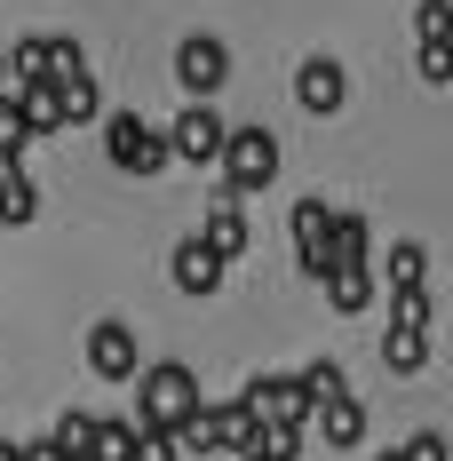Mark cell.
I'll return each mask as SVG.
<instances>
[{
    "mask_svg": "<svg viewBox=\"0 0 453 461\" xmlns=\"http://www.w3.org/2000/svg\"><path fill=\"white\" fill-rule=\"evenodd\" d=\"M48 88H56V112H64V128H80V120H95V112H104V95H95L88 72H72V80H48Z\"/></svg>",
    "mask_w": 453,
    "mask_h": 461,
    "instance_id": "16",
    "label": "cell"
},
{
    "mask_svg": "<svg viewBox=\"0 0 453 461\" xmlns=\"http://www.w3.org/2000/svg\"><path fill=\"white\" fill-rule=\"evenodd\" d=\"M168 271H176V286H183V294H215V286H223V263H215V255H207L199 239H183Z\"/></svg>",
    "mask_w": 453,
    "mask_h": 461,
    "instance_id": "13",
    "label": "cell"
},
{
    "mask_svg": "<svg viewBox=\"0 0 453 461\" xmlns=\"http://www.w3.org/2000/svg\"><path fill=\"white\" fill-rule=\"evenodd\" d=\"M32 215H41V191H32V176H24L16 159H0V223L24 230Z\"/></svg>",
    "mask_w": 453,
    "mask_h": 461,
    "instance_id": "12",
    "label": "cell"
},
{
    "mask_svg": "<svg viewBox=\"0 0 453 461\" xmlns=\"http://www.w3.org/2000/svg\"><path fill=\"white\" fill-rule=\"evenodd\" d=\"M0 461H24V446H16V438H0Z\"/></svg>",
    "mask_w": 453,
    "mask_h": 461,
    "instance_id": "29",
    "label": "cell"
},
{
    "mask_svg": "<svg viewBox=\"0 0 453 461\" xmlns=\"http://www.w3.org/2000/svg\"><path fill=\"white\" fill-rule=\"evenodd\" d=\"M421 80H453V41H421Z\"/></svg>",
    "mask_w": 453,
    "mask_h": 461,
    "instance_id": "26",
    "label": "cell"
},
{
    "mask_svg": "<svg viewBox=\"0 0 453 461\" xmlns=\"http://www.w3.org/2000/svg\"><path fill=\"white\" fill-rule=\"evenodd\" d=\"M88 374L95 382H136V326L128 319L88 326Z\"/></svg>",
    "mask_w": 453,
    "mask_h": 461,
    "instance_id": "7",
    "label": "cell"
},
{
    "mask_svg": "<svg viewBox=\"0 0 453 461\" xmlns=\"http://www.w3.org/2000/svg\"><path fill=\"white\" fill-rule=\"evenodd\" d=\"M318 286H326V303H334L342 319H358L366 303H374V271H326Z\"/></svg>",
    "mask_w": 453,
    "mask_h": 461,
    "instance_id": "18",
    "label": "cell"
},
{
    "mask_svg": "<svg viewBox=\"0 0 453 461\" xmlns=\"http://www.w3.org/2000/svg\"><path fill=\"white\" fill-rule=\"evenodd\" d=\"M239 461H263V454H239Z\"/></svg>",
    "mask_w": 453,
    "mask_h": 461,
    "instance_id": "32",
    "label": "cell"
},
{
    "mask_svg": "<svg viewBox=\"0 0 453 461\" xmlns=\"http://www.w3.org/2000/svg\"><path fill=\"white\" fill-rule=\"evenodd\" d=\"M318 429H326V446H358V438H366V406H358V398H334V406H318Z\"/></svg>",
    "mask_w": 453,
    "mask_h": 461,
    "instance_id": "19",
    "label": "cell"
},
{
    "mask_svg": "<svg viewBox=\"0 0 453 461\" xmlns=\"http://www.w3.org/2000/svg\"><path fill=\"white\" fill-rule=\"evenodd\" d=\"M239 406H247L255 421H303V429H311V406H303L294 374H255V382L239 390Z\"/></svg>",
    "mask_w": 453,
    "mask_h": 461,
    "instance_id": "8",
    "label": "cell"
},
{
    "mask_svg": "<svg viewBox=\"0 0 453 461\" xmlns=\"http://www.w3.org/2000/svg\"><path fill=\"white\" fill-rule=\"evenodd\" d=\"M374 461H398V454H374Z\"/></svg>",
    "mask_w": 453,
    "mask_h": 461,
    "instance_id": "31",
    "label": "cell"
},
{
    "mask_svg": "<svg viewBox=\"0 0 453 461\" xmlns=\"http://www.w3.org/2000/svg\"><path fill=\"white\" fill-rule=\"evenodd\" d=\"M382 366H390V374H421V366H430V334L390 326V334H382Z\"/></svg>",
    "mask_w": 453,
    "mask_h": 461,
    "instance_id": "17",
    "label": "cell"
},
{
    "mask_svg": "<svg viewBox=\"0 0 453 461\" xmlns=\"http://www.w3.org/2000/svg\"><path fill=\"white\" fill-rule=\"evenodd\" d=\"M24 120H16V104H8V88H0V159H16V151H24Z\"/></svg>",
    "mask_w": 453,
    "mask_h": 461,
    "instance_id": "25",
    "label": "cell"
},
{
    "mask_svg": "<svg viewBox=\"0 0 453 461\" xmlns=\"http://www.w3.org/2000/svg\"><path fill=\"white\" fill-rule=\"evenodd\" d=\"M421 271H430L421 239H398V247H390V294H406V286H421Z\"/></svg>",
    "mask_w": 453,
    "mask_h": 461,
    "instance_id": "21",
    "label": "cell"
},
{
    "mask_svg": "<svg viewBox=\"0 0 453 461\" xmlns=\"http://www.w3.org/2000/svg\"><path fill=\"white\" fill-rule=\"evenodd\" d=\"M294 104H303L311 120H334V112L350 104V72H342L334 56H303V64H294Z\"/></svg>",
    "mask_w": 453,
    "mask_h": 461,
    "instance_id": "6",
    "label": "cell"
},
{
    "mask_svg": "<svg viewBox=\"0 0 453 461\" xmlns=\"http://www.w3.org/2000/svg\"><path fill=\"white\" fill-rule=\"evenodd\" d=\"M413 32H421V41H446L453 32V0H421V8H413Z\"/></svg>",
    "mask_w": 453,
    "mask_h": 461,
    "instance_id": "23",
    "label": "cell"
},
{
    "mask_svg": "<svg viewBox=\"0 0 453 461\" xmlns=\"http://www.w3.org/2000/svg\"><path fill=\"white\" fill-rule=\"evenodd\" d=\"M159 136H168V159H183V167H215V151H223L231 120L215 112V104H183L176 128H159Z\"/></svg>",
    "mask_w": 453,
    "mask_h": 461,
    "instance_id": "4",
    "label": "cell"
},
{
    "mask_svg": "<svg viewBox=\"0 0 453 461\" xmlns=\"http://www.w3.org/2000/svg\"><path fill=\"white\" fill-rule=\"evenodd\" d=\"M398 461H446V438H438V429H421V438L398 446Z\"/></svg>",
    "mask_w": 453,
    "mask_h": 461,
    "instance_id": "28",
    "label": "cell"
},
{
    "mask_svg": "<svg viewBox=\"0 0 453 461\" xmlns=\"http://www.w3.org/2000/svg\"><path fill=\"white\" fill-rule=\"evenodd\" d=\"M41 56H48V80H72V72H88V48L72 41V32H41Z\"/></svg>",
    "mask_w": 453,
    "mask_h": 461,
    "instance_id": "20",
    "label": "cell"
},
{
    "mask_svg": "<svg viewBox=\"0 0 453 461\" xmlns=\"http://www.w3.org/2000/svg\"><path fill=\"white\" fill-rule=\"evenodd\" d=\"M286 230H294V263H303V278H326V271H334V263H326V199H294Z\"/></svg>",
    "mask_w": 453,
    "mask_h": 461,
    "instance_id": "10",
    "label": "cell"
},
{
    "mask_svg": "<svg viewBox=\"0 0 453 461\" xmlns=\"http://www.w3.org/2000/svg\"><path fill=\"white\" fill-rule=\"evenodd\" d=\"M104 151H112V167H128V176L176 167V159H168V136H159L143 112H112V120H104Z\"/></svg>",
    "mask_w": 453,
    "mask_h": 461,
    "instance_id": "3",
    "label": "cell"
},
{
    "mask_svg": "<svg viewBox=\"0 0 453 461\" xmlns=\"http://www.w3.org/2000/svg\"><path fill=\"white\" fill-rule=\"evenodd\" d=\"M191 239H199V247H207V255H215L223 271L239 263V255H247V247H255V230H247V215H239V199H215V215L191 230Z\"/></svg>",
    "mask_w": 453,
    "mask_h": 461,
    "instance_id": "9",
    "label": "cell"
},
{
    "mask_svg": "<svg viewBox=\"0 0 453 461\" xmlns=\"http://www.w3.org/2000/svg\"><path fill=\"white\" fill-rule=\"evenodd\" d=\"M80 461H136V421H120V414H95L88 446H80Z\"/></svg>",
    "mask_w": 453,
    "mask_h": 461,
    "instance_id": "14",
    "label": "cell"
},
{
    "mask_svg": "<svg viewBox=\"0 0 453 461\" xmlns=\"http://www.w3.org/2000/svg\"><path fill=\"white\" fill-rule=\"evenodd\" d=\"M88 429H95V414H80V406H72V414L56 421V429H48V438H56V446H64V454L80 461V446H88Z\"/></svg>",
    "mask_w": 453,
    "mask_h": 461,
    "instance_id": "24",
    "label": "cell"
},
{
    "mask_svg": "<svg viewBox=\"0 0 453 461\" xmlns=\"http://www.w3.org/2000/svg\"><path fill=\"white\" fill-rule=\"evenodd\" d=\"M0 88H8V48H0Z\"/></svg>",
    "mask_w": 453,
    "mask_h": 461,
    "instance_id": "30",
    "label": "cell"
},
{
    "mask_svg": "<svg viewBox=\"0 0 453 461\" xmlns=\"http://www.w3.org/2000/svg\"><path fill=\"white\" fill-rule=\"evenodd\" d=\"M136 461H176V438L168 429H136Z\"/></svg>",
    "mask_w": 453,
    "mask_h": 461,
    "instance_id": "27",
    "label": "cell"
},
{
    "mask_svg": "<svg viewBox=\"0 0 453 461\" xmlns=\"http://www.w3.org/2000/svg\"><path fill=\"white\" fill-rule=\"evenodd\" d=\"M176 80L191 104H207V95L231 80V48L215 41V32H191V41H176Z\"/></svg>",
    "mask_w": 453,
    "mask_h": 461,
    "instance_id": "5",
    "label": "cell"
},
{
    "mask_svg": "<svg viewBox=\"0 0 453 461\" xmlns=\"http://www.w3.org/2000/svg\"><path fill=\"white\" fill-rule=\"evenodd\" d=\"M294 390H303V406H334V398H350V382H342V366H334V358H311V366L294 374Z\"/></svg>",
    "mask_w": 453,
    "mask_h": 461,
    "instance_id": "15",
    "label": "cell"
},
{
    "mask_svg": "<svg viewBox=\"0 0 453 461\" xmlns=\"http://www.w3.org/2000/svg\"><path fill=\"white\" fill-rule=\"evenodd\" d=\"M366 255H374V223L350 215V207L326 215V263H334V271H366Z\"/></svg>",
    "mask_w": 453,
    "mask_h": 461,
    "instance_id": "11",
    "label": "cell"
},
{
    "mask_svg": "<svg viewBox=\"0 0 453 461\" xmlns=\"http://www.w3.org/2000/svg\"><path fill=\"white\" fill-rule=\"evenodd\" d=\"M199 374L159 358V366H136V429H176L183 414H199Z\"/></svg>",
    "mask_w": 453,
    "mask_h": 461,
    "instance_id": "1",
    "label": "cell"
},
{
    "mask_svg": "<svg viewBox=\"0 0 453 461\" xmlns=\"http://www.w3.org/2000/svg\"><path fill=\"white\" fill-rule=\"evenodd\" d=\"M430 286H406V294H390V326H413V334H430Z\"/></svg>",
    "mask_w": 453,
    "mask_h": 461,
    "instance_id": "22",
    "label": "cell"
},
{
    "mask_svg": "<svg viewBox=\"0 0 453 461\" xmlns=\"http://www.w3.org/2000/svg\"><path fill=\"white\" fill-rule=\"evenodd\" d=\"M215 167H223V199H255V191L278 184V136L271 128H231Z\"/></svg>",
    "mask_w": 453,
    "mask_h": 461,
    "instance_id": "2",
    "label": "cell"
}]
</instances>
